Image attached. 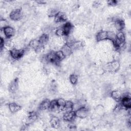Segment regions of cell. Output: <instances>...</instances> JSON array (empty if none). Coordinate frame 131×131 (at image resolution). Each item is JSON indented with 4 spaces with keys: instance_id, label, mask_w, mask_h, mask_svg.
<instances>
[{
    "instance_id": "1",
    "label": "cell",
    "mask_w": 131,
    "mask_h": 131,
    "mask_svg": "<svg viewBox=\"0 0 131 131\" xmlns=\"http://www.w3.org/2000/svg\"><path fill=\"white\" fill-rule=\"evenodd\" d=\"M25 50L24 49H17L13 48L9 51L10 56L14 60H18L24 55Z\"/></svg>"
},
{
    "instance_id": "2",
    "label": "cell",
    "mask_w": 131,
    "mask_h": 131,
    "mask_svg": "<svg viewBox=\"0 0 131 131\" xmlns=\"http://www.w3.org/2000/svg\"><path fill=\"white\" fill-rule=\"evenodd\" d=\"M24 16V12L21 8H16L13 9L9 14L10 18L14 21L19 20Z\"/></svg>"
},
{
    "instance_id": "3",
    "label": "cell",
    "mask_w": 131,
    "mask_h": 131,
    "mask_svg": "<svg viewBox=\"0 0 131 131\" xmlns=\"http://www.w3.org/2000/svg\"><path fill=\"white\" fill-rule=\"evenodd\" d=\"M120 104L123 108L125 110L130 108L131 106V98L130 94L126 93L123 94V96L120 101Z\"/></svg>"
},
{
    "instance_id": "4",
    "label": "cell",
    "mask_w": 131,
    "mask_h": 131,
    "mask_svg": "<svg viewBox=\"0 0 131 131\" xmlns=\"http://www.w3.org/2000/svg\"><path fill=\"white\" fill-rule=\"evenodd\" d=\"M114 22L115 28L118 31H122L125 28V23L124 20L120 17H113L112 20Z\"/></svg>"
},
{
    "instance_id": "5",
    "label": "cell",
    "mask_w": 131,
    "mask_h": 131,
    "mask_svg": "<svg viewBox=\"0 0 131 131\" xmlns=\"http://www.w3.org/2000/svg\"><path fill=\"white\" fill-rule=\"evenodd\" d=\"M75 113V115L76 117L80 119L85 118L89 115V110L85 106H82L78 110H77Z\"/></svg>"
},
{
    "instance_id": "6",
    "label": "cell",
    "mask_w": 131,
    "mask_h": 131,
    "mask_svg": "<svg viewBox=\"0 0 131 131\" xmlns=\"http://www.w3.org/2000/svg\"><path fill=\"white\" fill-rule=\"evenodd\" d=\"M76 115L75 113L73 111H69L64 112L63 116L62 119L65 122H72L75 118Z\"/></svg>"
},
{
    "instance_id": "7",
    "label": "cell",
    "mask_w": 131,
    "mask_h": 131,
    "mask_svg": "<svg viewBox=\"0 0 131 131\" xmlns=\"http://www.w3.org/2000/svg\"><path fill=\"white\" fill-rule=\"evenodd\" d=\"M1 30H2L4 35L6 38L10 39L12 36H13L15 34L14 29L10 26H7Z\"/></svg>"
},
{
    "instance_id": "8",
    "label": "cell",
    "mask_w": 131,
    "mask_h": 131,
    "mask_svg": "<svg viewBox=\"0 0 131 131\" xmlns=\"http://www.w3.org/2000/svg\"><path fill=\"white\" fill-rule=\"evenodd\" d=\"M29 46L30 48L35 50L36 51H40V49L43 47L41 45L38 38V39H34L31 40L29 42Z\"/></svg>"
},
{
    "instance_id": "9",
    "label": "cell",
    "mask_w": 131,
    "mask_h": 131,
    "mask_svg": "<svg viewBox=\"0 0 131 131\" xmlns=\"http://www.w3.org/2000/svg\"><path fill=\"white\" fill-rule=\"evenodd\" d=\"M67 19V17L66 14L64 12L61 11H59L54 17V20L56 23H60L66 21Z\"/></svg>"
},
{
    "instance_id": "10",
    "label": "cell",
    "mask_w": 131,
    "mask_h": 131,
    "mask_svg": "<svg viewBox=\"0 0 131 131\" xmlns=\"http://www.w3.org/2000/svg\"><path fill=\"white\" fill-rule=\"evenodd\" d=\"M60 50L62 51L66 57L70 56L73 52V50L71 47L70 45L67 43H65L63 45H62Z\"/></svg>"
},
{
    "instance_id": "11",
    "label": "cell",
    "mask_w": 131,
    "mask_h": 131,
    "mask_svg": "<svg viewBox=\"0 0 131 131\" xmlns=\"http://www.w3.org/2000/svg\"><path fill=\"white\" fill-rule=\"evenodd\" d=\"M110 95L113 99L117 101H120L123 96V94L119 90L112 91L111 92Z\"/></svg>"
},
{
    "instance_id": "12",
    "label": "cell",
    "mask_w": 131,
    "mask_h": 131,
    "mask_svg": "<svg viewBox=\"0 0 131 131\" xmlns=\"http://www.w3.org/2000/svg\"><path fill=\"white\" fill-rule=\"evenodd\" d=\"M61 27L64 31V32L65 34V36H68L70 35V33L71 32V31L73 28V26L71 23L66 22V23H64L63 25V26Z\"/></svg>"
},
{
    "instance_id": "13",
    "label": "cell",
    "mask_w": 131,
    "mask_h": 131,
    "mask_svg": "<svg viewBox=\"0 0 131 131\" xmlns=\"http://www.w3.org/2000/svg\"><path fill=\"white\" fill-rule=\"evenodd\" d=\"M68 44L70 45L72 50H79L82 49L84 46L83 42L80 40H74L72 42Z\"/></svg>"
},
{
    "instance_id": "14",
    "label": "cell",
    "mask_w": 131,
    "mask_h": 131,
    "mask_svg": "<svg viewBox=\"0 0 131 131\" xmlns=\"http://www.w3.org/2000/svg\"><path fill=\"white\" fill-rule=\"evenodd\" d=\"M38 116L36 112L32 111L29 113L28 116L26 119V123L28 124H30L32 123L35 121H36L37 119Z\"/></svg>"
},
{
    "instance_id": "15",
    "label": "cell",
    "mask_w": 131,
    "mask_h": 131,
    "mask_svg": "<svg viewBox=\"0 0 131 131\" xmlns=\"http://www.w3.org/2000/svg\"><path fill=\"white\" fill-rule=\"evenodd\" d=\"M107 31L105 30H101L99 31L96 35V39L97 41H103L107 39Z\"/></svg>"
},
{
    "instance_id": "16",
    "label": "cell",
    "mask_w": 131,
    "mask_h": 131,
    "mask_svg": "<svg viewBox=\"0 0 131 131\" xmlns=\"http://www.w3.org/2000/svg\"><path fill=\"white\" fill-rule=\"evenodd\" d=\"M8 108L12 113H15L21 109V106L15 102H11L8 104Z\"/></svg>"
},
{
    "instance_id": "17",
    "label": "cell",
    "mask_w": 131,
    "mask_h": 131,
    "mask_svg": "<svg viewBox=\"0 0 131 131\" xmlns=\"http://www.w3.org/2000/svg\"><path fill=\"white\" fill-rule=\"evenodd\" d=\"M50 123L51 126L54 128H58L60 125V121L59 119L55 116H53L51 117Z\"/></svg>"
},
{
    "instance_id": "18",
    "label": "cell",
    "mask_w": 131,
    "mask_h": 131,
    "mask_svg": "<svg viewBox=\"0 0 131 131\" xmlns=\"http://www.w3.org/2000/svg\"><path fill=\"white\" fill-rule=\"evenodd\" d=\"M50 101L49 99H46L43 100L39 104L38 106V108L40 111H46L49 109Z\"/></svg>"
},
{
    "instance_id": "19",
    "label": "cell",
    "mask_w": 131,
    "mask_h": 131,
    "mask_svg": "<svg viewBox=\"0 0 131 131\" xmlns=\"http://www.w3.org/2000/svg\"><path fill=\"white\" fill-rule=\"evenodd\" d=\"M111 73H115L118 71L120 68V63L117 60H114L110 61Z\"/></svg>"
},
{
    "instance_id": "20",
    "label": "cell",
    "mask_w": 131,
    "mask_h": 131,
    "mask_svg": "<svg viewBox=\"0 0 131 131\" xmlns=\"http://www.w3.org/2000/svg\"><path fill=\"white\" fill-rule=\"evenodd\" d=\"M18 79H15L13 80H12L9 85V90L11 93H14L16 92V91L18 89Z\"/></svg>"
},
{
    "instance_id": "21",
    "label": "cell",
    "mask_w": 131,
    "mask_h": 131,
    "mask_svg": "<svg viewBox=\"0 0 131 131\" xmlns=\"http://www.w3.org/2000/svg\"><path fill=\"white\" fill-rule=\"evenodd\" d=\"M38 39L40 42L41 45L43 47V46L47 45V43H48L49 39V35L46 34H42L39 38Z\"/></svg>"
},
{
    "instance_id": "22",
    "label": "cell",
    "mask_w": 131,
    "mask_h": 131,
    "mask_svg": "<svg viewBox=\"0 0 131 131\" xmlns=\"http://www.w3.org/2000/svg\"><path fill=\"white\" fill-rule=\"evenodd\" d=\"M116 39L121 43H125V35L123 31H119L116 33Z\"/></svg>"
},
{
    "instance_id": "23",
    "label": "cell",
    "mask_w": 131,
    "mask_h": 131,
    "mask_svg": "<svg viewBox=\"0 0 131 131\" xmlns=\"http://www.w3.org/2000/svg\"><path fill=\"white\" fill-rule=\"evenodd\" d=\"M56 102H57L58 106L60 108V112H63L64 111V107L65 106L66 101L62 98H59L56 100Z\"/></svg>"
},
{
    "instance_id": "24",
    "label": "cell",
    "mask_w": 131,
    "mask_h": 131,
    "mask_svg": "<svg viewBox=\"0 0 131 131\" xmlns=\"http://www.w3.org/2000/svg\"><path fill=\"white\" fill-rule=\"evenodd\" d=\"M69 80L71 84L75 85L78 82V75L76 74H72L70 75Z\"/></svg>"
},
{
    "instance_id": "25",
    "label": "cell",
    "mask_w": 131,
    "mask_h": 131,
    "mask_svg": "<svg viewBox=\"0 0 131 131\" xmlns=\"http://www.w3.org/2000/svg\"><path fill=\"white\" fill-rule=\"evenodd\" d=\"M107 39L110 40L112 41L116 39V34L115 32L112 31H107Z\"/></svg>"
},
{
    "instance_id": "26",
    "label": "cell",
    "mask_w": 131,
    "mask_h": 131,
    "mask_svg": "<svg viewBox=\"0 0 131 131\" xmlns=\"http://www.w3.org/2000/svg\"><path fill=\"white\" fill-rule=\"evenodd\" d=\"M58 12L56 8H50L48 11L47 14L49 17H55Z\"/></svg>"
},
{
    "instance_id": "27",
    "label": "cell",
    "mask_w": 131,
    "mask_h": 131,
    "mask_svg": "<svg viewBox=\"0 0 131 131\" xmlns=\"http://www.w3.org/2000/svg\"><path fill=\"white\" fill-rule=\"evenodd\" d=\"M55 34L57 36L59 37H62L65 36V34L62 27H60L56 29L55 31Z\"/></svg>"
},
{
    "instance_id": "28",
    "label": "cell",
    "mask_w": 131,
    "mask_h": 131,
    "mask_svg": "<svg viewBox=\"0 0 131 131\" xmlns=\"http://www.w3.org/2000/svg\"><path fill=\"white\" fill-rule=\"evenodd\" d=\"M55 54H56V57L60 61H62L66 57L61 50H59L55 52Z\"/></svg>"
},
{
    "instance_id": "29",
    "label": "cell",
    "mask_w": 131,
    "mask_h": 131,
    "mask_svg": "<svg viewBox=\"0 0 131 131\" xmlns=\"http://www.w3.org/2000/svg\"><path fill=\"white\" fill-rule=\"evenodd\" d=\"M0 25H1V29L4 28L5 27L8 26L9 25L8 24V22L5 19H1L0 21Z\"/></svg>"
},
{
    "instance_id": "30",
    "label": "cell",
    "mask_w": 131,
    "mask_h": 131,
    "mask_svg": "<svg viewBox=\"0 0 131 131\" xmlns=\"http://www.w3.org/2000/svg\"><path fill=\"white\" fill-rule=\"evenodd\" d=\"M118 3V1H115V0H112V1H108L107 2V4L110 6H116Z\"/></svg>"
},
{
    "instance_id": "31",
    "label": "cell",
    "mask_w": 131,
    "mask_h": 131,
    "mask_svg": "<svg viewBox=\"0 0 131 131\" xmlns=\"http://www.w3.org/2000/svg\"><path fill=\"white\" fill-rule=\"evenodd\" d=\"M100 5V2L99 1H95L93 3V6L95 7H98Z\"/></svg>"
},
{
    "instance_id": "32",
    "label": "cell",
    "mask_w": 131,
    "mask_h": 131,
    "mask_svg": "<svg viewBox=\"0 0 131 131\" xmlns=\"http://www.w3.org/2000/svg\"><path fill=\"white\" fill-rule=\"evenodd\" d=\"M36 3H39V4H43L45 3H46V2L43 1H36Z\"/></svg>"
}]
</instances>
